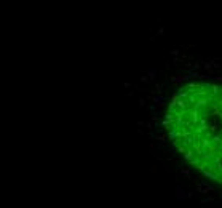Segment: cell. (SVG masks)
Masks as SVG:
<instances>
[{
  "instance_id": "cell-1",
  "label": "cell",
  "mask_w": 222,
  "mask_h": 208,
  "mask_svg": "<svg viewBox=\"0 0 222 208\" xmlns=\"http://www.w3.org/2000/svg\"><path fill=\"white\" fill-rule=\"evenodd\" d=\"M165 125L174 147L222 184V86L206 82L185 85L174 94Z\"/></svg>"
}]
</instances>
